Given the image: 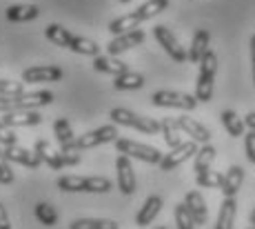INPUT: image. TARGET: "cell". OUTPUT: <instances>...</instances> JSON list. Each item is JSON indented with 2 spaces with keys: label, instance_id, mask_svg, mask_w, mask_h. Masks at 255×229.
<instances>
[{
  "label": "cell",
  "instance_id": "1",
  "mask_svg": "<svg viewBox=\"0 0 255 229\" xmlns=\"http://www.w3.org/2000/svg\"><path fill=\"white\" fill-rule=\"evenodd\" d=\"M45 38L53 45L62 47V49H69L73 53H82V56H100V45L93 42L91 38H82V36H76L71 33L69 29H65L62 25H49L45 29Z\"/></svg>",
  "mask_w": 255,
  "mask_h": 229
},
{
  "label": "cell",
  "instance_id": "2",
  "mask_svg": "<svg viewBox=\"0 0 255 229\" xmlns=\"http://www.w3.org/2000/svg\"><path fill=\"white\" fill-rule=\"evenodd\" d=\"M58 189L69 194H107L114 189V183L105 176H60L58 178Z\"/></svg>",
  "mask_w": 255,
  "mask_h": 229
},
{
  "label": "cell",
  "instance_id": "3",
  "mask_svg": "<svg viewBox=\"0 0 255 229\" xmlns=\"http://www.w3.org/2000/svg\"><path fill=\"white\" fill-rule=\"evenodd\" d=\"M109 118L114 125H120V127H131V129H138L140 134L146 136H155V134H162V127H160V120L149 118V116H140L131 109H125V107H114L109 111Z\"/></svg>",
  "mask_w": 255,
  "mask_h": 229
},
{
  "label": "cell",
  "instance_id": "4",
  "mask_svg": "<svg viewBox=\"0 0 255 229\" xmlns=\"http://www.w3.org/2000/svg\"><path fill=\"white\" fill-rule=\"evenodd\" d=\"M118 140V127L116 125H102L98 129H91L87 134L78 136L73 138L69 145L60 147V152H85V149H93V147H100V145H107V143H116Z\"/></svg>",
  "mask_w": 255,
  "mask_h": 229
},
{
  "label": "cell",
  "instance_id": "5",
  "mask_svg": "<svg viewBox=\"0 0 255 229\" xmlns=\"http://www.w3.org/2000/svg\"><path fill=\"white\" fill-rule=\"evenodd\" d=\"M53 102L51 91H24L18 96H0V114H9V111H22V109H36V107H45Z\"/></svg>",
  "mask_w": 255,
  "mask_h": 229
},
{
  "label": "cell",
  "instance_id": "6",
  "mask_svg": "<svg viewBox=\"0 0 255 229\" xmlns=\"http://www.w3.org/2000/svg\"><path fill=\"white\" fill-rule=\"evenodd\" d=\"M215 74H218V56H215L213 49H209L200 60V74H198V82H195V98H198V102H209L213 98Z\"/></svg>",
  "mask_w": 255,
  "mask_h": 229
},
{
  "label": "cell",
  "instance_id": "7",
  "mask_svg": "<svg viewBox=\"0 0 255 229\" xmlns=\"http://www.w3.org/2000/svg\"><path fill=\"white\" fill-rule=\"evenodd\" d=\"M116 152L122 156H129V158L142 160V163H149V165H160L164 158L160 149L151 147V145H144V143H135V140H129V138H118Z\"/></svg>",
  "mask_w": 255,
  "mask_h": 229
},
{
  "label": "cell",
  "instance_id": "8",
  "mask_svg": "<svg viewBox=\"0 0 255 229\" xmlns=\"http://www.w3.org/2000/svg\"><path fill=\"white\" fill-rule=\"evenodd\" d=\"M151 105L155 107H173V109H184L193 111L198 107V98L191 94H182V91H169L160 89L155 94H151Z\"/></svg>",
  "mask_w": 255,
  "mask_h": 229
},
{
  "label": "cell",
  "instance_id": "9",
  "mask_svg": "<svg viewBox=\"0 0 255 229\" xmlns=\"http://www.w3.org/2000/svg\"><path fill=\"white\" fill-rule=\"evenodd\" d=\"M153 38L158 40V45L162 47V49L171 56V60L173 62H186L189 60V53L184 51V47L178 42V38L173 36V31H171L166 25H158L153 27Z\"/></svg>",
  "mask_w": 255,
  "mask_h": 229
},
{
  "label": "cell",
  "instance_id": "10",
  "mask_svg": "<svg viewBox=\"0 0 255 229\" xmlns=\"http://www.w3.org/2000/svg\"><path fill=\"white\" fill-rule=\"evenodd\" d=\"M116 176H118V189H120L125 196H133L135 194V172H133V165H131L129 156L118 154Z\"/></svg>",
  "mask_w": 255,
  "mask_h": 229
},
{
  "label": "cell",
  "instance_id": "11",
  "mask_svg": "<svg viewBox=\"0 0 255 229\" xmlns=\"http://www.w3.org/2000/svg\"><path fill=\"white\" fill-rule=\"evenodd\" d=\"M198 143H193V140H186V143L178 145L175 149H171L169 154L162 158V163H160V169L162 172H173L175 167H180L182 163H186L189 158H193L195 154H198Z\"/></svg>",
  "mask_w": 255,
  "mask_h": 229
},
{
  "label": "cell",
  "instance_id": "12",
  "mask_svg": "<svg viewBox=\"0 0 255 229\" xmlns=\"http://www.w3.org/2000/svg\"><path fill=\"white\" fill-rule=\"evenodd\" d=\"M65 71L58 65H36L22 71V82H60Z\"/></svg>",
  "mask_w": 255,
  "mask_h": 229
},
{
  "label": "cell",
  "instance_id": "13",
  "mask_svg": "<svg viewBox=\"0 0 255 229\" xmlns=\"http://www.w3.org/2000/svg\"><path fill=\"white\" fill-rule=\"evenodd\" d=\"M144 31L142 29H135V31H129V33H120V36H114V40L107 45V53L109 56H120V53L133 49V47H138L144 42Z\"/></svg>",
  "mask_w": 255,
  "mask_h": 229
},
{
  "label": "cell",
  "instance_id": "14",
  "mask_svg": "<svg viewBox=\"0 0 255 229\" xmlns=\"http://www.w3.org/2000/svg\"><path fill=\"white\" fill-rule=\"evenodd\" d=\"M0 123L4 127H33V125L42 123V116L36 109H22V111H9V114H0Z\"/></svg>",
  "mask_w": 255,
  "mask_h": 229
},
{
  "label": "cell",
  "instance_id": "15",
  "mask_svg": "<svg viewBox=\"0 0 255 229\" xmlns=\"http://www.w3.org/2000/svg\"><path fill=\"white\" fill-rule=\"evenodd\" d=\"M178 127L182 134H189V138L193 140V143L198 145H209L211 140V131L204 127L202 123H198L195 118H191V116H178Z\"/></svg>",
  "mask_w": 255,
  "mask_h": 229
},
{
  "label": "cell",
  "instance_id": "16",
  "mask_svg": "<svg viewBox=\"0 0 255 229\" xmlns=\"http://www.w3.org/2000/svg\"><path fill=\"white\" fill-rule=\"evenodd\" d=\"M2 154L9 163H16V165H22L27 169H38L42 165V160L36 156V152H29V149H22L18 145H9V147H2Z\"/></svg>",
  "mask_w": 255,
  "mask_h": 229
},
{
  "label": "cell",
  "instance_id": "17",
  "mask_svg": "<svg viewBox=\"0 0 255 229\" xmlns=\"http://www.w3.org/2000/svg\"><path fill=\"white\" fill-rule=\"evenodd\" d=\"M184 205L189 207V212H191V216H193L195 225H207L209 207H207V203H204L202 194H200V192H189L184 196Z\"/></svg>",
  "mask_w": 255,
  "mask_h": 229
},
{
  "label": "cell",
  "instance_id": "18",
  "mask_svg": "<svg viewBox=\"0 0 255 229\" xmlns=\"http://www.w3.org/2000/svg\"><path fill=\"white\" fill-rule=\"evenodd\" d=\"M244 183V169L240 165H231V167L224 172V178H222V194L224 198H235V194L240 192Z\"/></svg>",
  "mask_w": 255,
  "mask_h": 229
},
{
  "label": "cell",
  "instance_id": "19",
  "mask_svg": "<svg viewBox=\"0 0 255 229\" xmlns=\"http://www.w3.org/2000/svg\"><path fill=\"white\" fill-rule=\"evenodd\" d=\"M162 212V198L160 196H149L144 201V205L140 207V212L135 214V225L138 227H146L158 218V214Z\"/></svg>",
  "mask_w": 255,
  "mask_h": 229
},
{
  "label": "cell",
  "instance_id": "20",
  "mask_svg": "<svg viewBox=\"0 0 255 229\" xmlns=\"http://www.w3.org/2000/svg\"><path fill=\"white\" fill-rule=\"evenodd\" d=\"M209 42H211V33L207 31V29H198V31L193 33V40H191V47H189V62H198L200 65V60L204 58V53H207L211 47H209Z\"/></svg>",
  "mask_w": 255,
  "mask_h": 229
},
{
  "label": "cell",
  "instance_id": "21",
  "mask_svg": "<svg viewBox=\"0 0 255 229\" xmlns=\"http://www.w3.org/2000/svg\"><path fill=\"white\" fill-rule=\"evenodd\" d=\"M38 16H40V9L36 4H9L4 11V18L9 22H29L36 20Z\"/></svg>",
  "mask_w": 255,
  "mask_h": 229
},
{
  "label": "cell",
  "instance_id": "22",
  "mask_svg": "<svg viewBox=\"0 0 255 229\" xmlns=\"http://www.w3.org/2000/svg\"><path fill=\"white\" fill-rule=\"evenodd\" d=\"M93 69L100 74H109V76H120L125 71H129L127 62L118 60L116 56H96L93 58Z\"/></svg>",
  "mask_w": 255,
  "mask_h": 229
},
{
  "label": "cell",
  "instance_id": "23",
  "mask_svg": "<svg viewBox=\"0 0 255 229\" xmlns=\"http://www.w3.org/2000/svg\"><path fill=\"white\" fill-rule=\"evenodd\" d=\"M142 22L135 18V13H125V16H118L109 22V33L111 36H120V33H129V31H135L140 29Z\"/></svg>",
  "mask_w": 255,
  "mask_h": 229
},
{
  "label": "cell",
  "instance_id": "24",
  "mask_svg": "<svg viewBox=\"0 0 255 229\" xmlns=\"http://www.w3.org/2000/svg\"><path fill=\"white\" fill-rule=\"evenodd\" d=\"M235 214H238V203H235V198H224L222 207H220V214H218L215 229H233Z\"/></svg>",
  "mask_w": 255,
  "mask_h": 229
},
{
  "label": "cell",
  "instance_id": "25",
  "mask_svg": "<svg viewBox=\"0 0 255 229\" xmlns=\"http://www.w3.org/2000/svg\"><path fill=\"white\" fill-rule=\"evenodd\" d=\"M164 9H169V0H146L133 13L140 22H144V20H151L153 16H158V13H162Z\"/></svg>",
  "mask_w": 255,
  "mask_h": 229
},
{
  "label": "cell",
  "instance_id": "26",
  "mask_svg": "<svg viewBox=\"0 0 255 229\" xmlns=\"http://www.w3.org/2000/svg\"><path fill=\"white\" fill-rule=\"evenodd\" d=\"M220 120H222L224 129L229 131L231 138H240V136H244V127H247V125H244V120L240 118L233 109H224L222 114H220Z\"/></svg>",
  "mask_w": 255,
  "mask_h": 229
},
{
  "label": "cell",
  "instance_id": "27",
  "mask_svg": "<svg viewBox=\"0 0 255 229\" xmlns=\"http://www.w3.org/2000/svg\"><path fill=\"white\" fill-rule=\"evenodd\" d=\"M215 147L213 145H202V147L198 149V154L193 156V169H195V174H202V172H207V169H211V165H213V160H215Z\"/></svg>",
  "mask_w": 255,
  "mask_h": 229
},
{
  "label": "cell",
  "instance_id": "28",
  "mask_svg": "<svg viewBox=\"0 0 255 229\" xmlns=\"http://www.w3.org/2000/svg\"><path fill=\"white\" fill-rule=\"evenodd\" d=\"M114 87L118 91H131V89H140L144 87V76L135 74V71H125V74L116 76Z\"/></svg>",
  "mask_w": 255,
  "mask_h": 229
},
{
  "label": "cell",
  "instance_id": "29",
  "mask_svg": "<svg viewBox=\"0 0 255 229\" xmlns=\"http://www.w3.org/2000/svg\"><path fill=\"white\" fill-rule=\"evenodd\" d=\"M69 229H118V223L109 218H76Z\"/></svg>",
  "mask_w": 255,
  "mask_h": 229
},
{
  "label": "cell",
  "instance_id": "30",
  "mask_svg": "<svg viewBox=\"0 0 255 229\" xmlns=\"http://www.w3.org/2000/svg\"><path fill=\"white\" fill-rule=\"evenodd\" d=\"M160 127H162L164 143L169 145L171 149H175L178 145H182V140H180V127H178V120L164 118V120H160Z\"/></svg>",
  "mask_w": 255,
  "mask_h": 229
},
{
  "label": "cell",
  "instance_id": "31",
  "mask_svg": "<svg viewBox=\"0 0 255 229\" xmlns=\"http://www.w3.org/2000/svg\"><path fill=\"white\" fill-rule=\"evenodd\" d=\"M33 214H36L38 223H42L45 227H56L58 223V212L51 207L49 203H38L36 209H33Z\"/></svg>",
  "mask_w": 255,
  "mask_h": 229
},
{
  "label": "cell",
  "instance_id": "32",
  "mask_svg": "<svg viewBox=\"0 0 255 229\" xmlns=\"http://www.w3.org/2000/svg\"><path fill=\"white\" fill-rule=\"evenodd\" d=\"M53 134H56V140L60 143V147H65V145H69L76 136H73V129H71V123L67 118H58L56 123H53Z\"/></svg>",
  "mask_w": 255,
  "mask_h": 229
},
{
  "label": "cell",
  "instance_id": "33",
  "mask_svg": "<svg viewBox=\"0 0 255 229\" xmlns=\"http://www.w3.org/2000/svg\"><path fill=\"white\" fill-rule=\"evenodd\" d=\"M222 178L224 174L220 172H213V169H207V172L202 174H195V183L200 185V187H207V189H215V187H222Z\"/></svg>",
  "mask_w": 255,
  "mask_h": 229
},
{
  "label": "cell",
  "instance_id": "34",
  "mask_svg": "<svg viewBox=\"0 0 255 229\" xmlns=\"http://www.w3.org/2000/svg\"><path fill=\"white\" fill-rule=\"evenodd\" d=\"M173 216H175V225H178V229H195V221H193V216H191L189 207H186L184 203L175 205Z\"/></svg>",
  "mask_w": 255,
  "mask_h": 229
},
{
  "label": "cell",
  "instance_id": "35",
  "mask_svg": "<svg viewBox=\"0 0 255 229\" xmlns=\"http://www.w3.org/2000/svg\"><path fill=\"white\" fill-rule=\"evenodd\" d=\"M24 94V85L22 82H13L7 78H0V96H18Z\"/></svg>",
  "mask_w": 255,
  "mask_h": 229
},
{
  "label": "cell",
  "instance_id": "36",
  "mask_svg": "<svg viewBox=\"0 0 255 229\" xmlns=\"http://www.w3.org/2000/svg\"><path fill=\"white\" fill-rule=\"evenodd\" d=\"M11 183H13L11 165H9V160L4 158L2 149H0V185H11Z\"/></svg>",
  "mask_w": 255,
  "mask_h": 229
},
{
  "label": "cell",
  "instance_id": "37",
  "mask_svg": "<svg viewBox=\"0 0 255 229\" xmlns=\"http://www.w3.org/2000/svg\"><path fill=\"white\" fill-rule=\"evenodd\" d=\"M244 152H247L249 163L255 165V131H249V134H244Z\"/></svg>",
  "mask_w": 255,
  "mask_h": 229
},
{
  "label": "cell",
  "instance_id": "38",
  "mask_svg": "<svg viewBox=\"0 0 255 229\" xmlns=\"http://www.w3.org/2000/svg\"><path fill=\"white\" fill-rule=\"evenodd\" d=\"M0 145L2 147H9V145H18V136L13 134L9 127H4L2 123H0Z\"/></svg>",
  "mask_w": 255,
  "mask_h": 229
},
{
  "label": "cell",
  "instance_id": "39",
  "mask_svg": "<svg viewBox=\"0 0 255 229\" xmlns=\"http://www.w3.org/2000/svg\"><path fill=\"white\" fill-rule=\"evenodd\" d=\"M0 229H11V221H9V214L2 203H0Z\"/></svg>",
  "mask_w": 255,
  "mask_h": 229
},
{
  "label": "cell",
  "instance_id": "40",
  "mask_svg": "<svg viewBox=\"0 0 255 229\" xmlns=\"http://www.w3.org/2000/svg\"><path fill=\"white\" fill-rule=\"evenodd\" d=\"M244 125H247L251 131H255V111H251V114H247V118H244Z\"/></svg>",
  "mask_w": 255,
  "mask_h": 229
},
{
  "label": "cell",
  "instance_id": "41",
  "mask_svg": "<svg viewBox=\"0 0 255 229\" xmlns=\"http://www.w3.org/2000/svg\"><path fill=\"white\" fill-rule=\"evenodd\" d=\"M251 62H253V82H255V36H251Z\"/></svg>",
  "mask_w": 255,
  "mask_h": 229
},
{
  "label": "cell",
  "instance_id": "42",
  "mask_svg": "<svg viewBox=\"0 0 255 229\" xmlns=\"http://www.w3.org/2000/svg\"><path fill=\"white\" fill-rule=\"evenodd\" d=\"M249 223H251V225H255V209L251 212V216H249Z\"/></svg>",
  "mask_w": 255,
  "mask_h": 229
},
{
  "label": "cell",
  "instance_id": "43",
  "mask_svg": "<svg viewBox=\"0 0 255 229\" xmlns=\"http://www.w3.org/2000/svg\"><path fill=\"white\" fill-rule=\"evenodd\" d=\"M120 2H122V4H127V2H131V0H120Z\"/></svg>",
  "mask_w": 255,
  "mask_h": 229
},
{
  "label": "cell",
  "instance_id": "44",
  "mask_svg": "<svg viewBox=\"0 0 255 229\" xmlns=\"http://www.w3.org/2000/svg\"><path fill=\"white\" fill-rule=\"evenodd\" d=\"M155 229H166V227H155Z\"/></svg>",
  "mask_w": 255,
  "mask_h": 229
},
{
  "label": "cell",
  "instance_id": "45",
  "mask_svg": "<svg viewBox=\"0 0 255 229\" xmlns=\"http://www.w3.org/2000/svg\"><path fill=\"white\" fill-rule=\"evenodd\" d=\"M249 229H255V225H251V227H249Z\"/></svg>",
  "mask_w": 255,
  "mask_h": 229
}]
</instances>
